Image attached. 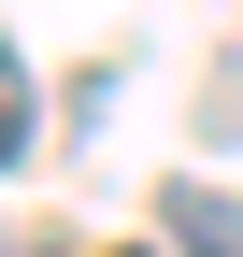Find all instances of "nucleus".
I'll return each mask as SVG.
<instances>
[{
  "label": "nucleus",
  "instance_id": "nucleus-3",
  "mask_svg": "<svg viewBox=\"0 0 243 257\" xmlns=\"http://www.w3.org/2000/svg\"><path fill=\"white\" fill-rule=\"evenodd\" d=\"M0 257H15V243H0Z\"/></svg>",
  "mask_w": 243,
  "mask_h": 257
},
{
  "label": "nucleus",
  "instance_id": "nucleus-1",
  "mask_svg": "<svg viewBox=\"0 0 243 257\" xmlns=\"http://www.w3.org/2000/svg\"><path fill=\"white\" fill-rule=\"evenodd\" d=\"M158 229H172V257H243V200H215V186H158Z\"/></svg>",
  "mask_w": 243,
  "mask_h": 257
},
{
  "label": "nucleus",
  "instance_id": "nucleus-2",
  "mask_svg": "<svg viewBox=\"0 0 243 257\" xmlns=\"http://www.w3.org/2000/svg\"><path fill=\"white\" fill-rule=\"evenodd\" d=\"M29 128H43V86H29V57H15V43H0V172L29 157Z\"/></svg>",
  "mask_w": 243,
  "mask_h": 257
}]
</instances>
